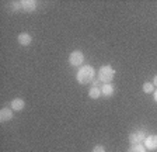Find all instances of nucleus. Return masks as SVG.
<instances>
[{"label":"nucleus","instance_id":"obj_14","mask_svg":"<svg viewBox=\"0 0 157 152\" xmlns=\"http://www.w3.org/2000/svg\"><path fill=\"white\" fill-rule=\"evenodd\" d=\"M93 152H105V148L104 146H101V145H97V146H94Z\"/></svg>","mask_w":157,"mask_h":152},{"label":"nucleus","instance_id":"obj_2","mask_svg":"<svg viewBox=\"0 0 157 152\" xmlns=\"http://www.w3.org/2000/svg\"><path fill=\"white\" fill-rule=\"evenodd\" d=\"M114 76H115V70L109 65L101 66L100 70H98V80L101 83H111V80L114 79Z\"/></svg>","mask_w":157,"mask_h":152},{"label":"nucleus","instance_id":"obj_6","mask_svg":"<svg viewBox=\"0 0 157 152\" xmlns=\"http://www.w3.org/2000/svg\"><path fill=\"white\" fill-rule=\"evenodd\" d=\"M21 7H23L24 11L31 13V11H34L36 9V2H34V0H23L21 2Z\"/></svg>","mask_w":157,"mask_h":152},{"label":"nucleus","instance_id":"obj_12","mask_svg":"<svg viewBox=\"0 0 157 152\" xmlns=\"http://www.w3.org/2000/svg\"><path fill=\"white\" fill-rule=\"evenodd\" d=\"M128 152H147L146 146L142 145V144H137V145H132L131 148L128 149Z\"/></svg>","mask_w":157,"mask_h":152},{"label":"nucleus","instance_id":"obj_1","mask_svg":"<svg viewBox=\"0 0 157 152\" xmlns=\"http://www.w3.org/2000/svg\"><path fill=\"white\" fill-rule=\"evenodd\" d=\"M95 76V70L91 65H83L80 69L76 73V79L80 85H88L90 82L94 80Z\"/></svg>","mask_w":157,"mask_h":152},{"label":"nucleus","instance_id":"obj_3","mask_svg":"<svg viewBox=\"0 0 157 152\" xmlns=\"http://www.w3.org/2000/svg\"><path fill=\"white\" fill-rule=\"evenodd\" d=\"M146 138H147L146 131H143V130H137V131L132 132L131 135H129V142H131L132 145H137V144L144 142Z\"/></svg>","mask_w":157,"mask_h":152},{"label":"nucleus","instance_id":"obj_16","mask_svg":"<svg viewBox=\"0 0 157 152\" xmlns=\"http://www.w3.org/2000/svg\"><path fill=\"white\" fill-rule=\"evenodd\" d=\"M153 99H154V102L157 103V90H154L153 92Z\"/></svg>","mask_w":157,"mask_h":152},{"label":"nucleus","instance_id":"obj_17","mask_svg":"<svg viewBox=\"0 0 157 152\" xmlns=\"http://www.w3.org/2000/svg\"><path fill=\"white\" fill-rule=\"evenodd\" d=\"M153 85H154V86H157V75L154 76V79H153Z\"/></svg>","mask_w":157,"mask_h":152},{"label":"nucleus","instance_id":"obj_15","mask_svg":"<svg viewBox=\"0 0 157 152\" xmlns=\"http://www.w3.org/2000/svg\"><path fill=\"white\" fill-rule=\"evenodd\" d=\"M93 85H94V87H98L100 85H101V82H100L98 79H94V80H93Z\"/></svg>","mask_w":157,"mask_h":152},{"label":"nucleus","instance_id":"obj_10","mask_svg":"<svg viewBox=\"0 0 157 152\" xmlns=\"http://www.w3.org/2000/svg\"><path fill=\"white\" fill-rule=\"evenodd\" d=\"M18 42L21 44V45H24V46H27V45H29L31 44V41H33V38H31V35H29L28 33H21L18 35Z\"/></svg>","mask_w":157,"mask_h":152},{"label":"nucleus","instance_id":"obj_9","mask_svg":"<svg viewBox=\"0 0 157 152\" xmlns=\"http://www.w3.org/2000/svg\"><path fill=\"white\" fill-rule=\"evenodd\" d=\"M101 93L104 97H111L114 94V86L109 83H104L101 86Z\"/></svg>","mask_w":157,"mask_h":152},{"label":"nucleus","instance_id":"obj_5","mask_svg":"<svg viewBox=\"0 0 157 152\" xmlns=\"http://www.w3.org/2000/svg\"><path fill=\"white\" fill-rule=\"evenodd\" d=\"M144 146L146 149H157V135H147V138L144 139Z\"/></svg>","mask_w":157,"mask_h":152},{"label":"nucleus","instance_id":"obj_13","mask_svg":"<svg viewBox=\"0 0 157 152\" xmlns=\"http://www.w3.org/2000/svg\"><path fill=\"white\" fill-rule=\"evenodd\" d=\"M143 92L144 93H153L154 92V85L153 83H150V82H146V83H143Z\"/></svg>","mask_w":157,"mask_h":152},{"label":"nucleus","instance_id":"obj_4","mask_svg":"<svg viewBox=\"0 0 157 152\" xmlns=\"http://www.w3.org/2000/svg\"><path fill=\"white\" fill-rule=\"evenodd\" d=\"M83 62H84V55L82 51H73L69 56V63L72 66H80L82 68Z\"/></svg>","mask_w":157,"mask_h":152},{"label":"nucleus","instance_id":"obj_8","mask_svg":"<svg viewBox=\"0 0 157 152\" xmlns=\"http://www.w3.org/2000/svg\"><path fill=\"white\" fill-rule=\"evenodd\" d=\"M10 106H11V109H13L14 111H21V110L25 107V103H24L23 99H14V100H11Z\"/></svg>","mask_w":157,"mask_h":152},{"label":"nucleus","instance_id":"obj_7","mask_svg":"<svg viewBox=\"0 0 157 152\" xmlns=\"http://www.w3.org/2000/svg\"><path fill=\"white\" fill-rule=\"evenodd\" d=\"M13 118V109H9V107H6V109H2V111H0V121H9V120Z\"/></svg>","mask_w":157,"mask_h":152},{"label":"nucleus","instance_id":"obj_11","mask_svg":"<svg viewBox=\"0 0 157 152\" xmlns=\"http://www.w3.org/2000/svg\"><path fill=\"white\" fill-rule=\"evenodd\" d=\"M101 87H94L93 86L91 89L88 90V96L91 97V99H98V97L101 96Z\"/></svg>","mask_w":157,"mask_h":152}]
</instances>
